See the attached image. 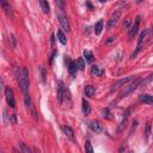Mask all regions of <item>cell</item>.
I'll return each mask as SVG.
<instances>
[{
	"mask_svg": "<svg viewBox=\"0 0 153 153\" xmlns=\"http://www.w3.org/2000/svg\"><path fill=\"white\" fill-rule=\"evenodd\" d=\"M17 78H18V81H19V86L24 93V96L29 94L27 91H29V71L26 67H22L19 69V72H17Z\"/></svg>",
	"mask_w": 153,
	"mask_h": 153,
	"instance_id": "6da1fadb",
	"label": "cell"
},
{
	"mask_svg": "<svg viewBox=\"0 0 153 153\" xmlns=\"http://www.w3.org/2000/svg\"><path fill=\"white\" fill-rule=\"evenodd\" d=\"M141 81H142V78L133 79V80H131V82H130V84H128V85H126V86H124V88L120 92V97H118V98H120V99H122V98L127 97L129 93L134 92L136 88H139V87H140Z\"/></svg>",
	"mask_w": 153,
	"mask_h": 153,
	"instance_id": "7a4b0ae2",
	"label": "cell"
},
{
	"mask_svg": "<svg viewBox=\"0 0 153 153\" xmlns=\"http://www.w3.org/2000/svg\"><path fill=\"white\" fill-rule=\"evenodd\" d=\"M149 36H153L152 35V32H151V27H148V29H145L141 33H140V37H139V41H137V45H136V49H135V51L131 54V59H134L136 55H137V53L140 51V49H141V47H142V44L145 43V41L149 37Z\"/></svg>",
	"mask_w": 153,
	"mask_h": 153,
	"instance_id": "3957f363",
	"label": "cell"
},
{
	"mask_svg": "<svg viewBox=\"0 0 153 153\" xmlns=\"http://www.w3.org/2000/svg\"><path fill=\"white\" fill-rule=\"evenodd\" d=\"M140 22H141V17H140V16H136L135 19H134V22H133V24H131V26H130V29H129V32H128L129 39H133V38L135 37V35H136V32H137V30H139Z\"/></svg>",
	"mask_w": 153,
	"mask_h": 153,
	"instance_id": "277c9868",
	"label": "cell"
},
{
	"mask_svg": "<svg viewBox=\"0 0 153 153\" xmlns=\"http://www.w3.org/2000/svg\"><path fill=\"white\" fill-rule=\"evenodd\" d=\"M56 16H57V19H59V22H60V24H61L62 29H63L65 31H69V23H68V18L65 16V13H63L61 10H59V12H56Z\"/></svg>",
	"mask_w": 153,
	"mask_h": 153,
	"instance_id": "5b68a950",
	"label": "cell"
},
{
	"mask_svg": "<svg viewBox=\"0 0 153 153\" xmlns=\"http://www.w3.org/2000/svg\"><path fill=\"white\" fill-rule=\"evenodd\" d=\"M120 18H121V11H120V10H116L115 12H112V14H111V17H110V19H109V22H108V29L115 27L116 24L118 23Z\"/></svg>",
	"mask_w": 153,
	"mask_h": 153,
	"instance_id": "8992f818",
	"label": "cell"
},
{
	"mask_svg": "<svg viewBox=\"0 0 153 153\" xmlns=\"http://www.w3.org/2000/svg\"><path fill=\"white\" fill-rule=\"evenodd\" d=\"M5 97H6V102L10 105V108L14 109L16 108V100H14V96H13V91L10 87L5 88Z\"/></svg>",
	"mask_w": 153,
	"mask_h": 153,
	"instance_id": "52a82bcc",
	"label": "cell"
},
{
	"mask_svg": "<svg viewBox=\"0 0 153 153\" xmlns=\"http://www.w3.org/2000/svg\"><path fill=\"white\" fill-rule=\"evenodd\" d=\"M87 126L90 127V129L94 133H100L103 130V126L100 124V122L96 121V120H92V121H88L87 122Z\"/></svg>",
	"mask_w": 153,
	"mask_h": 153,
	"instance_id": "ba28073f",
	"label": "cell"
},
{
	"mask_svg": "<svg viewBox=\"0 0 153 153\" xmlns=\"http://www.w3.org/2000/svg\"><path fill=\"white\" fill-rule=\"evenodd\" d=\"M66 57V62H67V67H68V71H69V74L74 78L75 76V72H76V65H75V62L74 61H72L71 59H69V56H65Z\"/></svg>",
	"mask_w": 153,
	"mask_h": 153,
	"instance_id": "9c48e42d",
	"label": "cell"
},
{
	"mask_svg": "<svg viewBox=\"0 0 153 153\" xmlns=\"http://www.w3.org/2000/svg\"><path fill=\"white\" fill-rule=\"evenodd\" d=\"M62 130H63V134L66 135V137H67L69 141H72V142L75 141V139H74V131H73V129H72L69 126L65 124V126L62 127Z\"/></svg>",
	"mask_w": 153,
	"mask_h": 153,
	"instance_id": "30bf717a",
	"label": "cell"
},
{
	"mask_svg": "<svg viewBox=\"0 0 153 153\" xmlns=\"http://www.w3.org/2000/svg\"><path fill=\"white\" fill-rule=\"evenodd\" d=\"M66 93H67V91H66V88H65L63 82H62V81H59V86H57V100H59L60 103H62V99H63V97L66 96Z\"/></svg>",
	"mask_w": 153,
	"mask_h": 153,
	"instance_id": "8fae6325",
	"label": "cell"
},
{
	"mask_svg": "<svg viewBox=\"0 0 153 153\" xmlns=\"http://www.w3.org/2000/svg\"><path fill=\"white\" fill-rule=\"evenodd\" d=\"M130 80H133V76H127V78H124V79H121V80L116 81V82L112 85V87H111V92H114L115 90L120 88L121 86H124V85H126L128 81H130Z\"/></svg>",
	"mask_w": 153,
	"mask_h": 153,
	"instance_id": "7c38bea8",
	"label": "cell"
},
{
	"mask_svg": "<svg viewBox=\"0 0 153 153\" xmlns=\"http://www.w3.org/2000/svg\"><path fill=\"white\" fill-rule=\"evenodd\" d=\"M139 100L141 103H145V104H148V105H153V96H151V94H147V93L140 94L139 96Z\"/></svg>",
	"mask_w": 153,
	"mask_h": 153,
	"instance_id": "4fadbf2b",
	"label": "cell"
},
{
	"mask_svg": "<svg viewBox=\"0 0 153 153\" xmlns=\"http://www.w3.org/2000/svg\"><path fill=\"white\" fill-rule=\"evenodd\" d=\"M81 110H82V114L84 115H88L90 112H91V106H90V103L84 98L82 99V102H81Z\"/></svg>",
	"mask_w": 153,
	"mask_h": 153,
	"instance_id": "5bb4252c",
	"label": "cell"
},
{
	"mask_svg": "<svg viewBox=\"0 0 153 153\" xmlns=\"http://www.w3.org/2000/svg\"><path fill=\"white\" fill-rule=\"evenodd\" d=\"M103 69L99 67V66H97V65H93L92 67H91V74L93 75V76H100L102 74H103Z\"/></svg>",
	"mask_w": 153,
	"mask_h": 153,
	"instance_id": "9a60e30c",
	"label": "cell"
},
{
	"mask_svg": "<svg viewBox=\"0 0 153 153\" xmlns=\"http://www.w3.org/2000/svg\"><path fill=\"white\" fill-rule=\"evenodd\" d=\"M82 54H84V59L86 60V62H88V63H91V62H93V60H94V57H93V54H92V51H90V50H87V49H85Z\"/></svg>",
	"mask_w": 153,
	"mask_h": 153,
	"instance_id": "2e32d148",
	"label": "cell"
},
{
	"mask_svg": "<svg viewBox=\"0 0 153 153\" xmlns=\"http://www.w3.org/2000/svg\"><path fill=\"white\" fill-rule=\"evenodd\" d=\"M151 81H153V73L152 74H149L147 78H145V79H142V81H141V84H140V88H143V87H146Z\"/></svg>",
	"mask_w": 153,
	"mask_h": 153,
	"instance_id": "e0dca14e",
	"label": "cell"
},
{
	"mask_svg": "<svg viewBox=\"0 0 153 153\" xmlns=\"http://www.w3.org/2000/svg\"><path fill=\"white\" fill-rule=\"evenodd\" d=\"M102 30H103V20H99L94 25V33L98 36V35L102 33Z\"/></svg>",
	"mask_w": 153,
	"mask_h": 153,
	"instance_id": "ac0fdd59",
	"label": "cell"
},
{
	"mask_svg": "<svg viewBox=\"0 0 153 153\" xmlns=\"http://www.w3.org/2000/svg\"><path fill=\"white\" fill-rule=\"evenodd\" d=\"M56 36H57V39L60 41V43H61V44H66V43H67V38H66L65 33H63L61 30H59V31H57Z\"/></svg>",
	"mask_w": 153,
	"mask_h": 153,
	"instance_id": "d6986e66",
	"label": "cell"
},
{
	"mask_svg": "<svg viewBox=\"0 0 153 153\" xmlns=\"http://www.w3.org/2000/svg\"><path fill=\"white\" fill-rule=\"evenodd\" d=\"M94 93V87L92 85H86L85 86V94L86 97H92Z\"/></svg>",
	"mask_w": 153,
	"mask_h": 153,
	"instance_id": "ffe728a7",
	"label": "cell"
},
{
	"mask_svg": "<svg viewBox=\"0 0 153 153\" xmlns=\"http://www.w3.org/2000/svg\"><path fill=\"white\" fill-rule=\"evenodd\" d=\"M75 65H76V68H78V69L82 71V69L85 68V60H84L82 57H79V59L75 61Z\"/></svg>",
	"mask_w": 153,
	"mask_h": 153,
	"instance_id": "44dd1931",
	"label": "cell"
},
{
	"mask_svg": "<svg viewBox=\"0 0 153 153\" xmlns=\"http://www.w3.org/2000/svg\"><path fill=\"white\" fill-rule=\"evenodd\" d=\"M24 103H25V105H26L27 108H30V109L33 110V108H32V102H31V98H30L29 94L24 96ZM33 115H35V111H33Z\"/></svg>",
	"mask_w": 153,
	"mask_h": 153,
	"instance_id": "7402d4cb",
	"label": "cell"
},
{
	"mask_svg": "<svg viewBox=\"0 0 153 153\" xmlns=\"http://www.w3.org/2000/svg\"><path fill=\"white\" fill-rule=\"evenodd\" d=\"M39 5H41V7H42V11H43L44 13H49V4H48L47 1H43V0H41V1H39Z\"/></svg>",
	"mask_w": 153,
	"mask_h": 153,
	"instance_id": "603a6c76",
	"label": "cell"
},
{
	"mask_svg": "<svg viewBox=\"0 0 153 153\" xmlns=\"http://www.w3.org/2000/svg\"><path fill=\"white\" fill-rule=\"evenodd\" d=\"M85 153H94L93 152V147H92L90 140H86V142H85Z\"/></svg>",
	"mask_w": 153,
	"mask_h": 153,
	"instance_id": "cb8c5ba5",
	"label": "cell"
},
{
	"mask_svg": "<svg viewBox=\"0 0 153 153\" xmlns=\"http://www.w3.org/2000/svg\"><path fill=\"white\" fill-rule=\"evenodd\" d=\"M19 148H20V151H22L23 153H32L31 149H30L24 142H19Z\"/></svg>",
	"mask_w": 153,
	"mask_h": 153,
	"instance_id": "d4e9b609",
	"label": "cell"
},
{
	"mask_svg": "<svg viewBox=\"0 0 153 153\" xmlns=\"http://www.w3.org/2000/svg\"><path fill=\"white\" fill-rule=\"evenodd\" d=\"M10 43H11V48L12 49H16V47H17V39H16V36L13 33L10 35Z\"/></svg>",
	"mask_w": 153,
	"mask_h": 153,
	"instance_id": "484cf974",
	"label": "cell"
},
{
	"mask_svg": "<svg viewBox=\"0 0 153 153\" xmlns=\"http://www.w3.org/2000/svg\"><path fill=\"white\" fill-rule=\"evenodd\" d=\"M102 114H103V117H104V118H106V120H111V118H112V116H111V112H110V109H109V108L104 109Z\"/></svg>",
	"mask_w": 153,
	"mask_h": 153,
	"instance_id": "4316f807",
	"label": "cell"
},
{
	"mask_svg": "<svg viewBox=\"0 0 153 153\" xmlns=\"http://www.w3.org/2000/svg\"><path fill=\"white\" fill-rule=\"evenodd\" d=\"M2 7L5 8V12L8 14V16H12V11H11V6L8 5V2H6V1H4L2 2Z\"/></svg>",
	"mask_w": 153,
	"mask_h": 153,
	"instance_id": "83f0119b",
	"label": "cell"
},
{
	"mask_svg": "<svg viewBox=\"0 0 153 153\" xmlns=\"http://www.w3.org/2000/svg\"><path fill=\"white\" fill-rule=\"evenodd\" d=\"M149 135H151V123L147 122V123H146V130H145V139L148 140Z\"/></svg>",
	"mask_w": 153,
	"mask_h": 153,
	"instance_id": "f1b7e54d",
	"label": "cell"
},
{
	"mask_svg": "<svg viewBox=\"0 0 153 153\" xmlns=\"http://www.w3.org/2000/svg\"><path fill=\"white\" fill-rule=\"evenodd\" d=\"M10 123H12V124H16L17 123V117H16L14 114H11L10 115Z\"/></svg>",
	"mask_w": 153,
	"mask_h": 153,
	"instance_id": "f546056e",
	"label": "cell"
},
{
	"mask_svg": "<svg viewBox=\"0 0 153 153\" xmlns=\"http://www.w3.org/2000/svg\"><path fill=\"white\" fill-rule=\"evenodd\" d=\"M130 23H131V19L130 18H126V20L123 23V27H129L130 26Z\"/></svg>",
	"mask_w": 153,
	"mask_h": 153,
	"instance_id": "4dcf8cb0",
	"label": "cell"
},
{
	"mask_svg": "<svg viewBox=\"0 0 153 153\" xmlns=\"http://www.w3.org/2000/svg\"><path fill=\"white\" fill-rule=\"evenodd\" d=\"M39 71H41V75H42V81L45 82V69L43 67H41Z\"/></svg>",
	"mask_w": 153,
	"mask_h": 153,
	"instance_id": "1f68e13d",
	"label": "cell"
},
{
	"mask_svg": "<svg viewBox=\"0 0 153 153\" xmlns=\"http://www.w3.org/2000/svg\"><path fill=\"white\" fill-rule=\"evenodd\" d=\"M13 153H23L22 151H20V148L18 149V148H13Z\"/></svg>",
	"mask_w": 153,
	"mask_h": 153,
	"instance_id": "d6a6232c",
	"label": "cell"
},
{
	"mask_svg": "<svg viewBox=\"0 0 153 153\" xmlns=\"http://www.w3.org/2000/svg\"><path fill=\"white\" fill-rule=\"evenodd\" d=\"M114 39H115V37H109V39H108V41H106L105 43H110V42H112Z\"/></svg>",
	"mask_w": 153,
	"mask_h": 153,
	"instance_id": "836d02e7",
	"label": "cell"
}]
</instances>
